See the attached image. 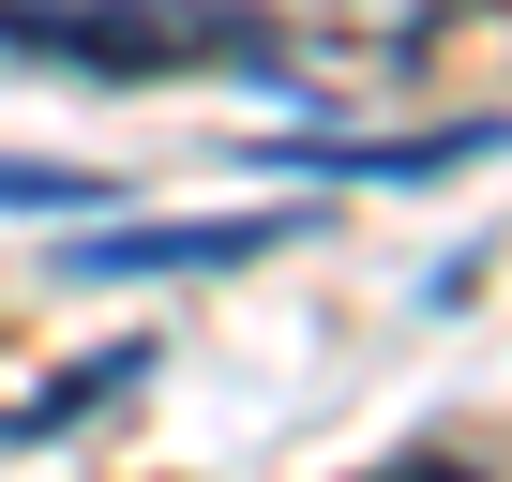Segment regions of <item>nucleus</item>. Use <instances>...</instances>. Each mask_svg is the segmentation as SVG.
Wrapping results in <instances>:
<instances>
[{
	"mask_svg": "<svg viewBox=\"0 0 512 482\" xmlns=\"http://www.w3.org/2000/svg\"><path fill=\"white\" fill-rule=\"evenodd\" d=\"M16 46H61V61H106V76H181V61H241L256 31L241 16H196V0H0Z\"/></svg>",
	"mask_w": 512,
	"mask_h": 482,
	"instance_id": "nucleus-1",
	"label": "nucleus"
},
{
	"mask_svg": "<svg viewBox=\"0 0 512 482\" xmlns=\"http://www.w3.org/2000/svg\"><path fill=\"white\" fill-rule=\"evenodd\" d=\"M272 211H211V226H121V241H76V272H241L272 257Z\"/></svg>",
	"mask_w": 512,
	"mask_h": 482,
	"instance_id": "nucleus-2",
	"label": "nucleus"
},
{
	"mask_svg": "<svg viewBox=\"0 0 512 482\" xmlns=\"http://www.w3.org/2000/svg\"><path fill=\"white\" fill-rule=\"evenodd\" d=\"M0 211H76V166H16L0 151Z\"/></svg>",
	"mask_w": 512,
	"mask_h": 482,
	"instance_id": "nucleus-3",
	"label": "nucleus"
},
{
	"mask_svg": "<svg viewBox=\"0 0 512 482\" xmlns=\"http://www.w3.org/2000/svg\"><path fill=\"white\" fill-rule=\"evenodd\" d=\"M362 482H482L467 452H392V467H362Z\"/></svg>",
	"mask_w": 512,
	"mask_h": 482,
	"instance_id": "nucleus-4",
	"label": "nucleus"
}]
</instances>
